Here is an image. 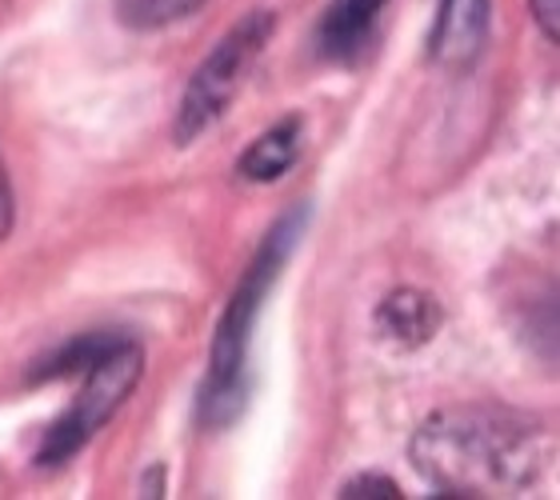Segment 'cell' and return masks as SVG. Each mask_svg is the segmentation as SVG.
I'll use <instances>...</instances> for the list:
<instances>
[{"label":"cell","mask_w":560,"mask_h":500,"mask_svg":"<svg viewBox=\"0 0 560 500\" xmlns=\"http://www.w3.org/2000/svg\"><path fill=\"white\" fill-rule=\"evenodd\" d=\"M12 217H16V205H12V185H9L4 164H0V241L12 233Z\"/></svg>","instance_id":"4fadbf2b"},{"label":"cell","mask_w":560,"mask_h":500,"mask_svg":"<svg viewBox=\"0 0 560 500\" xmlns=\"http://www.w3.org/2000/svg\"><path fill=\"white\" fill-rule=\"evenodd\" d=\"M444 325V309L436 304V296L420 289H397L388 292L381 309H376V328L385 333L393 345L400 349H420L429 345Z\"/></svg>","instance_id":"8992f818"},{"label":"cell","mask_w":560,"mask_h":500,"mask_svg":"<svg viewBox=\"0 0 560 500\" xmlns=\"http://www.w3.org/2000/svg\"><path fill=\"white\" fill-rule=\"evenodd\" d=\"M301 137H304L301 117L280 120V125H272L260 140H253V149L236 161V173L245 176V181L269 185V181L284 176L292 164H296V156H301Z\"/></svg>","instance_id":"ba28073f"},{"label":"cell","mask_w":560,"mask_h":500,"mask_svg":"<svg viewBox=\"0 0 560 500\" xmlns=\"http://www.w3.org/2000/svg\"><path fill=\"white\" fill-rule=\"evenodd\" d=\"M545 456V429L504 408H444L412 437V465L441 497L525 492L540 480Z\"/></svg>","instance_id":"6da1fadb"},{"label":"cell","mask_w":560,"mask_h":500,"mask_svg":"<svg viewBox=\"0 0 560 500\" xmlns=\"http://www.w3.org/2000/svg\"><path fill=\"white\" fill-rule=\"evenodd\" d=\"M272 28H277V16L269 9L248 12L245 21H236L221 36V45L200 60V69L192 72V81H188L185 96H180V108H176V144H192L200 132H209L229 113L236 93L245 89V81L257 69V60L265 57Z\"/></svg>","instance_id":"3957f363"},{"label":"cell","mask_w":560,"mask_h":500,"mask_svg":"<svg viewBox=\"0 0 560 500\" xmlns=\"http://www.w3.org/2000/svg\"><path fill=\"white\" fill-rule=\"evenodd\" d=\"M528 9H533V21H537V28L545 33V40L557 45L560 40V0H528Z\"/></svg>","instance_id":"7c38bea8"},{"label":"cell","mask_w":560,"mask_h":500,"mask_svg":"<svg viewBox=\"0 0 560 500\" xmlns=\"http://www.w3.org/2000/svg\"><path fill=\"white\" fill-rule=\"evenodd\" d=\"M205 4L209 0H117V16L137 33H152V28H168V24L185 21Z\"/></svg>","instance_id":"30bf717a"},{"label":"cell","mask_w":560,"mask_h":500,"mask_svg":"<svg viewBox=\"0 0 560 500\" xmlns=\"http://www.w3.org/2000/svg\"><path fill=\"white\" fill-rule=\"evenodd\" d=\"M308 209H292L289 217H280L272 224V233L265 236V245L257 248L253 265L245 268V277L236 284L233 301L224 304L221 321H217V337H212L209 352V373L200 384V420L209 429H224L233 425L248 405V340L257 328V316L269 301L272 284L284 272V260L296 248V236L304 233Z\"/></svg>","instance_id":"7a4b0ae2"},{"label":"cell","mask_w":560,"mask_h":500,"mask_svg":"<svg viewBox=\"0 0 560 500\" xmlns=\"http://www.w3.org/2000/svg\"><path fill=\"white\" fill-rule=\"evenodd\" d=\"M489 0H441L429 36V57L444 69H468L489 40Z\"/></svg>","instance_id":"5b68a950"},{"label":"cell","mask_w":560,"mask_h":500,"mask_svg":"<svg viewBox=\"0 0 560 500\" xmlns=\"http://www.w3.org/2000/svg\"><path fill=\"white\" fill-rule=\"evenodd\" d=\"M345 500H400L397 480L388 477H373V473H364V477H352L345 489H340Z\"/></svg>","instance_id":"8fae6325"},{"label":"cell","mask_w":560,"mask_h":500,"mask_svg":"<svg viewBox=\"0 0 560 500\" xmlns=\"http://www.w3.org/2000/svg\"><path fill=\"white\" fill-rule=\"evenodd\" d=\"M388 0H337L320 21V53L332 60H352L369 45L373 24Z\"/></svg>","instance_id":"52a82bcc"},{"label":"cell","mask_w":560,"mask_h":500,"mask_svg":"<svg viewBox=\"0 0 560 500\" xmlns=\"http://www.w3.org/2000/svg\"><path fill=\"white\" fill-rule=\"evenodd\" d=\"M140 373H144V352H140L137 340H120L101 357V361L84 373V384L77 400L69 405V412L45 432V441L36 449V465L40 468H57L65 465L69 456H77L84 444L93 441L96 432L105 429L108 420L117 417V408L125 405L137 388Z\"/></svg>","instance_id":"277c9868"},{"label":"cell","mask_w":560,"mask_h":500,"mask_svg":"<svg viewBox=\"0 0 560 500\" xmlns=\"http://www.w3.org/2000/svg\"><path fill=\"white\" fill-rule=\"evenodd\" d=\"M120 340H125L120 333H81V337H72L69 345H60L52 357H45V361L36 364L28 381L40 384V381H60V376H84Z\"/></svg>","instance_id":"9c48e42d"}]
</instances>
